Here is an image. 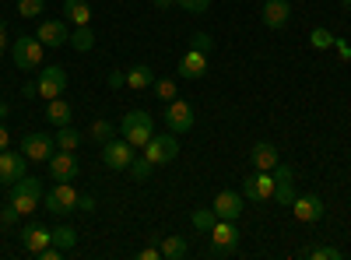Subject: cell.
<instances>
[{
	"label": "cell",
	"mask_w": 351,
	"mask_h": 260,
	"mask_svg": "<svg viewBox=\"0 0 351 260\" xmlns=\"http://www.w3.org/2000/svg\"><path fill=\"white\" fill-rule=\"evenodd\" d=\"M120 137H127L134 148L141 152L144 144L155 137V123H152V117H148V113H141V109H130L127 117L120 120Z\"/></svg>",
	"instance_id": "1"
},
{
	"label": "cell",
	"mask_w": 351,
	"mask_h": 260,
	"mask_svg": "<svg viewBox=\"0 0 351 260\" xmlns=\"http://www.w3.org/2000/svg\"><path fill=\"white\" fill-rule=\"evenodd\" d=\"M8 197H11V204H14L21 215H36L39 200H43V183L21 176V180H14V183L8 187Z\"/></svg>",
	"instance_id": "2"
},
{
	"label": "cell",
	"mask_w": 351,
	"mask_h": 260,
	"mask_svg": "<svg viewBox=\"0 0 351 260\" xmlns=\"http://www.w3.org/2000/svg\"><path fill=\"white\" fill-rule=\"evenodd\" d=\"M43 49L46 46L39 43V36H18L11 46V60L18 71H36V67H43Z\"/></svg>",
	"instance_id": "3"
},
{
	"label": "cell",
	"mask_w": 351,
	"mask_h": 260,
	"mask_svg": "<svg viewBox=\"0 0 351 260\" xmlns=\"http://www.w3.org/2000/svg\"><path fill=\"white\" fill-rule=\"evenodd\" d=\"M77 190H74V183L71 180H64V183H56L49 193H43V208L49 211V215H71V211H77Z\"/></svg>",
	"instance_id": "4"
},
{
	"label": "cell",
	"mask_w": 351,
	"mask_h": 260,
	"mask_svg": "<svg viewBox=\"0 0 351 260\" xmlns=\"http://www.w3.org/2000/svg\"><path fill=\"white\" fill-rule=\"evenodd\" d=\"M208 236H211V250H208V257H232V253H236V246H239V228H236V222L218 218Z\"/></svg>",
	"instance_id": "5"
},
{
	"label": "cell",
	"mask_w": 351,
	"mask_h": 260,
	"mask_svg": "<svg viewBox=\"0 0 351 260\" xmlns=\"http://www.w3.org/2000/svg\"><path fill=\"white\" fill-rule=\"evenodd\" d=\"M141 155L148 158L152 165H169V162H176V155H180L176 134H172V130H169V134H155V137L141 148Z\"/></svg>",
	"instance_id": "6"
},
{
	"label": "cell",
	"mask_w": 351,
	"mask_h": 260,
	"mask_svg": "<svg viewBox=\"0 0 351 260\" xmlns=\"http://www.w3.org/2000/svg\"><path fill=\"white\" fill-rule=\"evenodd\" d=\"M193 123H197V113H193V106L186 99L165 102V127L172 134H186V130H193Z\"/></svg>",
	"instance_id": "7"
},
{
	"label": "cell",
	"mask_w": 351,
	"mask_h": 260,
	"mask_svg": "<svg viewBox=\"0 0 351 260\" xmlns=\"http://www.w3.org/2000/svg\"><path fill=\"white\" fill-rule=\"evenodd\" d=\"M137 158V148L127 141V137H112V141H106L102 144V162L109 165V169H130V162Z\"/></svg>",
	"instance_id": "8"
},
{
	"label": "cell",
	"mask_w": 351,
	"mask_h": 260,
	"mask_svg": "<svg viewBox=\"0 0 351 260\" xmlns=\"http://www.w3.org/2000/svg\"><path fill=\"white\" fill-rule=\"evenodd\" d=\"M53 152H56V137H49L46 130H36V134L21 137V155L28 162H49Z\"/></svg>",
	"instance_id": "9"
},
{
	"label": "cell",
	"mask_w": 351,
	"mask_h": 260,
	"mask_svg": "<svg viewBox=\"0 0 351 260\" xmlns=\"http://www.w3.org/2000/svg\"><path fill=\"white\" fill-rule=\"evenodd\" d=\"M243 197L246 200H256V204H263V200H271L274 197V172H250V176L243 180Z\"/></svg>",
	"instance_id": "10"
},
{
	"label": "cell",
	"mask_w": 351,
	"mask_h": 260,
	"mask_svg": "<svg viewBox=\"0 0 351 260\" xmlns=\"http://www.w3.org/2000/svg\"><path fill=\"white\" fill-rule=\"evenodd\" d=\"M36 88H39V99H60L64 88H67V71L64 67H43L39 78H36Z\"/></svg>",
	"instance_id": "11"
},
{
	"label": "cell",
	"mask_w": 351,
	"mask_h": 260,
	"mask_svg": "<svg viewBox=\"0 0 351 260\" xmlns=\"http://www.w3.org/2000/svg\"><path fill=\"white\" fill-rule=\"evenodd\" d=\"M271 172H274V197L271 200H278L281 208H291V204H295V197H299L295 193V180H291V169L278 162Z\"/></svg>",
	"instance_id": "12"
},
{
	"label": "cell",
	"mask_w": 351,
	"mask_h": 260,
	"mask_svg": "<svg viewBox=\"0 0 351 260\" xmlns=\"http://www.w3.org/2000/svg\"><path fill=\"white\" fill-rule=\"evenodd\" d=\"M49 176H53L56 183L74 180V176H77V155H74V152H60V148H56V152L49 155Z\"/></svg>",
	"instance_id": "13"
},
{
	"label": "cell",
	"mask_w": 351,
	"mask_h": 260,
	"mask_svg": "<svg viewBox=\"0 0 351 260\" xmlns=\"http://www.w3.org/2000/svg\"><path fill=\"white\" fill-rule=\"evenodd\" d=\"M211 211H215L218 218H225V222H236V218L243 215V193H236V190H221V193L215 197Z\"/></svg>",
	"instance_id": "14"
},
{
	"label": "cell",
	"mask_w": 351,
	"mask_h": 260,
	"mask_svg": "<svg viewBox=\"0 0 351 260\" xmlns=\"http://www.w3.org/2000/svg\"><path fill=\"white\" fill-rule=\"evenodd\" d=\"M25 155L21 152H0V183H4V187H11L14 180H21L25 176Z\"/></svg>",
	"instance_id": "15"
},
{
	"label": "cell",
	"mask_w": 351,
	"mask_h": 260,
	"mask_svg": "<svg viewBox=\"0 0 351 260\" xmlns=\"http://www.w3.org/2000/svg\"><path fill=\"white\" fill-rule=\"evenodd\" d=\"M288 18H291V4H288V0H263L260 21L267 25V28H285Z\"/></svg>",
	"instance_id": "16"
},
{
	"label": "cell",
	"mask_w": 351,
	"mask_h": 260,
	"mask_svg": "<svg viewBox=\"0 0 351 260\" xmlns=\"http://www.w3.org/2000/svg\"><path fill=\"white\" fill-rule=\"evenodd\" d=\"M176 74L186 78V81H200L204 74H208V53L190 49V53L183 56V60H180V67H176Z\"/></svg>",
	"instance_id": "17"
},
{
	"label": "cell",
	"mask_w": 351,
	"mask_h": 260,
	"mask_svg": "<svg viewBox=\"0 0 351 260\" xmlns=\"http://www.w3.org/2000/svg\"><path fill=\"white\" fill-rule=\"evenodd\" d=\"M36 36H39L43 46H67L71 43V28H67V21H43Z\"/></svg>",
	"instance_id": "18"
},
{
	"label": "cell",
	"mask_w": 351,
	"mask_h": 260,
	"mask_svg": "<svg viewBox=\"0 0 351 260\" xmlns=\"http://www.w3.org/2000/svg\"><path fill=\"white\" fill-rule=\"evenodd\" d=\"M324 200L319 197H313V193H306V197H295V204H291V215H295L299 222H319L324 218Z\"/></svg>",
	"instance_id": "19"
},
{
	"label": "cell",
	"mask_w": 351,
	"mask_h": 260,
	"mask_svg": "<svg viewBox=\"0 0 351 260\" xmlns=\"http://www.w3.org/2000/svg\"><path fill=\"white\" fill-rule=\"evenodd\" d=\"M250 162H253V169H263V172H271L278 162H281V155H278V148L271 141H260V144H253V152H250Z\"/></svg>",
	"instance_id": "20"
},
{
	"label": "cell",
	"mask_w": 351,
	"mask_h": 260,
	"mask_svg": "<svg viewBox=\"0 0 351 260\" xmlns=\"http://www.w3.org/2000/svg\"><path fill=\"white\" fill-rule=\"evenodd\" d=\"M21 243H25V250H28V253H39V250H46V246L53 243V233H49L46 225H39V222H36V225H28L25 233H21Z\"/></svg>",
	"instance_id": "21"
},
{
	"label": "cell",
	"mask_w": 351,
	"mask_h": 260,
	"mask_svg": "<svg viewBox=\"0 0 351 260\" xmlns=\"http://www.w3.org/2000/svg\"><path fill=\"white\" fill-rule=\"evenodd\" d=\"M152 84H155V71H152L148 64H137V67L127 71V88L144 92V88H152Z\"/></svg>",
	"instance_id": "22"
},
{
	"label": "cell",
	"mask_w": 351,
	"mask_h": 260,
	"mask_svg": "<svg viewBox=\"0 0 351 260\" xmlns=\"http://www.w3.org/2000/svg\"><path fill=\"white\" fill-rule=\"evenodd\" d=\"M71 117H74V113H71V106L64 102V95H60V99H49V106H46V120H49V123L67 127V123H71Z\"/></svg>",
	"instance_id": "23"
},
{
	"label": "cell",
	"mask_w": 351,
	"mask_h": 260,
	"mask_svg": "<svg viewBox=\"0 0 351 260\" xmlns=\"http://www.w3.org/2000/svg\"><path fill=\"white\" fill-rule=\"evenodd\" d=\"M64 18L74 25H92V8L84 0H64Z\"/></svg>",
	"instance_id": "24"
},
{
	"label": "cell",
	"mask_w": 351,
	"mask_h": 260,
	"mask_svg": "<svg viewBox=\"0 0 351 260\" xmlns=\"http://www.w3.org/2000/svg\"><path fill=\"white\" fill-rule=\"evenodd\" d=\"M81 130H74L71 123L67 127H56V148H60V152H77L81 148Z\"/></svg>",
	"instance_id": "25"
},
{
	"label": "cell",
	"mask_w": 351,
	"mask_h": 260,
	"mask_svg": "<svg viewBox=\"0 0 351 260\" xmlns=\"http://www.w3.org/2000/svg\"><path fill=\"white\" fill-rule=\"evenodd\" d=\"M53 246H60L64 253H71L77 246V233L71 225H60V228H53Z\"/></svg>",
	"instance_id": "26"
},
{
	"label": "cell",
	"mask_w": 351,
	"mask_h": 260,
	"mask_svg": "<svg viewBox=\"0 0 351 260\" xmlns=\"http://www.w3.org/2000/svg\"><path fill=\"white\" fill-rule=\"evenodd\" d=\"M186 253V239L183 236H165L162 239V260H176Z\"/></svg>",
	"instance_id": "27"
},
{
	"label": "cell",
	"mask_w": 351,
	"mask_h": 260,
	"mask_svg": "<svg viewBox=\"0 0 351 260\" xmlns=\"http://www.w3.org/2000/svg\"><path fill=\"white\" fill-rule=\"evenodd\" d=\"M71 46L77 49V53H88L95 46V36H92V28L88 25H77V32H71Z\"/></svg>",
	"instance_id": "28"
},
{
	"label": "cell",
	"mask_w": 351,
	"mask_h": 260,
	"mask_svg": "<svg viewBox=\"0 0 351 260\" xmlns=\"http://www.w3.org/2000/svg\"><path fill=\"white\" fill-rule=\"evenodd\" d=\"M190 222H193V228H197V233H211V228H215V222H218V215H215L211 208H197Z\"/></svg>",
	"instance_id": "29"
},
{
	"label": "cell",
	"mask_w": 351,
	"mask_h": 260,
	"mask_svg": "<svg viewBox=\"0 0 351 260\" xmlns=\"http://www.w3.org/2000/svg\"><path fill=\"white\" fill-rule=\"evenodd\" d=\"M152 169H155V165H152L148 158H144V155H137V158L130 162V169H127V172H130V180H134V183H144V180L152 176Z\"/></svg>",
	"instance_id": "30"
},
{
	"label": "cell",
	"mask_w": 351,
	"mask_h": 260,
	"mask_svg": "<svg viewBox=\"0 0 351 260\" xmlns=\"http://www.w3.org/2000/svg\"><path fill=\"white\" fill-rule=\"evenodd\" d=\"M88 137L99 141V144H106V141H112V137H116V123H109V120H95V123H92V130H88Z\"/></svg>",
	"instance_id": "31"
},
{
	"label": "cell",
	"mask_w": 351,
	"mask_h": 260,
	"mask_svg": "<svg viewBox=\"0 0 351 260\" xmlns=\"http://www.w3.org/2000/svg\"><path fill=\"white\" fill-rule=\"evenodd\" d=\"M152 88H155V95H158L162 102H172L176 95H180V92H176V81H172V78H155Z\"/></svg>",
	"instance_id": "32"
},
{
	"label": "cell",
	"mask_w": 351,
	"mask_h": 260,
	"mask_svg": "<svg viewBox=\"0 0 351 260\" xmlns=\"http://www.w3.org/2000/svg\"><path fill=\"white\" fill-rule=\"evenodd\" d=\"M302 257H313V260H341L344 253L337 246H313V250H302Z\"/></svg>",
	"instance_id": "33"
},
{
	"label": "cell",
	"mask_w": 351,
	"mask_h": 260,
	"mask_svg": "<svg viewBox=\"0 0 351 260\" xmlns=\"http://www.w3.org/2000/svg\"><path fill=\"white\" fill-rule=\"evenodd\" d=\"M46 8V0H18V14L21 18H39Z\"/></svg>",
	"instance_id": "34"
},
{
	"label": "cell",
	"mask_w": 351,
	"mask_h": 260,
	"mask_svg": "<svg viewBox=\"0 0 351 260\" xmlns=\"http://www.w3.org/2000/svg\"><path fill=\"white\" fill-rule=\"evenodd\" d=\"M309 43H313L316 49H330V46H334V36L327 32V28H313V36H309Z\"/></svg>",
	"instance_id": "35"
},
{
	"label": "cell",
	"mask_w": 351,
	"mask_h": 260,
	"mask_svg": "<svg viewBox=\"0 0 351 260\" xmlns=\"http://www.w3.org/2000/svg\"><path fill=\"white\" fill-rule=\"evenodd\" d=\"M176 4H180L183 11H190V14H204L211 8V0H176Z\"/></svg>",
	"instance_id": "36"
},
{
	"label": "cell",
	"mask_w": 351,
	"mask_h": 260,
	"mask_svg": "<svg viewBox=\"0 0 351 260\" xmlns=\"http://www.w3.org/2000/svg\"><path fill=\"white\" fill-rule=\"evenodd\" d=\"M190 46H193V49H200V53H208V49L215 46V39H211L208 32H193V36H190Z\"/></svg>",
	"instance_id": "37"
},
{
	"label": "cell",
	"mask_w": 351,
	"mask_h": 260,
	"mask_svg": "<svg viewBox=\"0 0 351 260\" xmlns=\"http://www.w3.org/2000/svg\"><path fill=\"white\" fill-rule=\"evenodd\" d=\"M21 218V211L14 208V204H4V208H0V222H4V225H14Z\"/></svg>",
	"instance_id": "38"
},
{
	"label": "cell",
	"mask_w": 351,
	"mask_h": 260,
	"mask_svg": "<svg viewBox=\"0 0 351 260\" xmlns=\"http://www.w3.org/2000/svg\"><path fill=\"white\" fill-rule=\"evenodd\" d=\"M36 257H39V260H60V257H64V250H60V246H53V243H49V246H46V250H39Z\"/></svg>",
	"instance_id": "39"
},
{
	"label": "cell",
	"mask_w": 351,
	"mask_h": 260,
	"mask_svg": "<svg viewBox=\"0 0 351 260\" xmlns=\"http://www.w3.org/2000/svg\"><path fill=\"white\" fill-rule=\"evenodd\" d=\"M137 257H141V260H162V246H144Z\"/></svg>",
	"instance_id": "40"
},
{
	"label": "cell",
	"mask_w": 351,
	"mask_h": 260,
	"mask_svg": "<svg viewBox=\"0 0 351 260\" xmlns=\"http://www.w3.org/2000/svg\"><path fill=\"white\" fill-rule=\"evenodd\" d=\"M77 211L92 215V211H95V197H77Z\"/></svg>",
	"instance_id": "41"
},
{
	"label": "cell",
	"mask_w": 351,
	"mask_h": 260,
	"mask_svg": "<svg viewBox=\"0 0 351 260\" xmlns=\"http://www.w3.org/2000/svg\"><path fill=\"white\" fill-rule=\"evenodd\" d=\"M123 84H127V74H120V71L109 74V88H123Z\"/></svg>",
	"instance_id": "42"
},
{
	"label": "cell",
	"mask_w": 351,
	"mask_h": 260,
	"mask_svg": "<svg viewBox=\"0 0 351 260\" xmlns=\"http://www.w3.org/2000/svg\"><path fill=\"white\" fill-rule=\"evenodd\" d=\"M334 49H337V53L344 56V60H351V46H348L344 39H334Z\"/></svg>",
	"instance_id": "43"
},
{
	"label": "cell",
	"mask_w": 351,
	"mask_h": 260,
	"mask_svg": "<svg viewBox=\"0 0 351 260\" xmlns=\"http://www.w3.org/2000/svg\"><path fill=\"white\" fill-rule=\"evenodd\" d=\"M11 148V134H8V127L0 123V152H8Z\"/></svg>",
	"instance_id": "44"
},
{
	"label": "cell",
	"mask_w": 351,
	"mask_h": 260,
	"mask_svg": "<svg viewBox=\"0 0 351 260\" xmlns=\"http://www.w3.org/2000/svg\"><path fill=\"white\" fill-rule=\"evenodd\" d=\"M4 49H8V25L0 21V53H4Z\"/></svg>",
	"instance_id": "45"
},
{
	"label": "cell",
	"mask_w": 351,
	"mask_h": 260,
	"mask_svg": "<svg viewBox=\"0 0 351 260\" xmlns=\"http://www.w3.org/2000/svg\"><path fill=\"white\" fill-rule=\"evenodd\" d=\"M176 0H155V8H172Z\"/></svg>",
	"instance_id": "46"
},
{
	"label": "cell",
	"mask_w": 351,
	"mask_h": 260,
	"mask_svg": "<svg viewBox=\"0 0 351 260\" xmlns=\"http://www.w3.org/2000/svg\"><path fill=\"white\" fill-rule=\"evenodd\" d=\"M0 120H8V102H0Z\"/></svg>",
	"instance_id": "47"
}]
</instances>
